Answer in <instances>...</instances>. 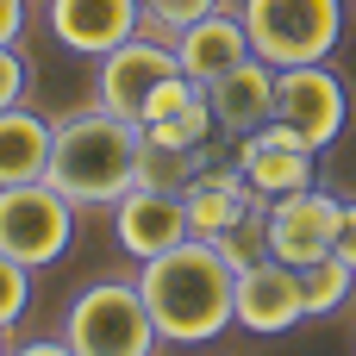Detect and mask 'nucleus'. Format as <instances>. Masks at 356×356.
<instances>
[{
	"instance_id": "f257e3e1",
	"label": "nucleus",
	"mask_w": 356,
	"mask_h": 356,
	"mask_svg": "<svg viewBox=\"0 0 356 356\" xmlns=\"http://www.w3.org/2000/svg\"><path fill=\"white\" fill-rule=\"evenodd\" d=\"M138 294L150 307V325L163 344H213L225 325H238V269L219 257L213 238H188L150 263H138Z\"/></svg>"
},
{
	"instance_id": "f03ea898",
	"label": "nucleus",
	"mask_w": 356,
	"mask_h": 356,
	"mask_svg": "<svg viewBox=\"0 0 356 356\" xmlns=\"http://www.w3.org/2000/svg\"><path fill=\"white\" fill-rule=\"evenodd\" d=\"M138 163H144V125L138 119H119L106 106L56 119L50 181L75 207H119V194L138 188Z\"/></svg>"
},
{
	"instance_id": "7ed1b4c3",
	"label": "nucleus",
	"mask_w": 356,
	"mask_h": 356,
	"mask_svg": "<svg viewBox=\"0 0 356 356\" xmlns=\"http://www.w3.org/2000/svg\"><path fill=\"white\" fill-rule=\"evenodd\" d=\"M250 50L269 69H300V63H332L344 44V0H232Z\"/></svg>"
},
{
	"instance_id": "20e7f679",
	"label": "nucleus",
	"mask_w": 356,
	"mask_h": 356,
	"mask_svg": "<svg viewBox=\"0 0 356 356\" xmlns=\"http://www.w3.org/2000/svg\"><path fill=\"white\" fill-rule=\"evenodd\" d=\"M63 338L75 356H150L163 338L150 325V307L138 294V275L131 282H88L69 313H63Z\"/></svg>"
},
{
	"instance_id": "39448f33",
	"label": "nucleus",
	"mask_w": 356,
	"mask_h": 356,
	"mask_svg": "<svg viewBox=\"0 0 356 356\" xmlns=\"http://www.w3.org/2000/svg\"><path fill=\"white\" fill-rule=\"evenodd\" d=\"M75 200L44 175V181H19V188H0V250L25 269H50L69 257L75 244Z\"/></svg>"
},
{
	"instance_id": "423d86ee",
	"label": "nucleus",
	"mask_w": 356,
	"mask_h": 356,
	"mask_svg": "<svg viewBox=\"0 0 356 356\" xmlns=\"http://www.w3.org/2000/svg\"><path fill=\"white\" fill-rule=\"evenodd\" d=\"M275 119L288 131L307 138V150H332L350 125V81L332 63H300V69H275Z\"/></svg>"
},
{
	"instance_id": "0eeeda50",
	"label": "nucleus",
	"mask_w": 356,
	"mask_h": 356,
	"mask_svg": "<svg viewBox=\"0 0 356 356\" xmlns=\"http://www.w3.org/2000/svg\"><path fill=\"white\" fill-rule=\"evenodd\" d=\"M94 63H100V69H94V106H106V113H119V119H138L144 100L181 69V63H175V44L156 38V31H138V38L113 44L106 56H94Z\"/></svg>"
},
{
	"instance_id": "6e6552de",
	"label": "nucleus",
	"mask_w": 356,
	"mask_h": 356,
	"mask_svg": "<svg viewBox=\"0 0 356 356\" xmlns=\"http://www.w3.org/2000/svg\"><path fill=\"white\" fill-rule=\"evenodd\" d=\"M338 213H344V200L325 194L319 181L300 188V194L269 200V257L288 263V269H307V263L332 257V244H338Z\"/></svg>"
},
{
	"instance_id": "1a4fd4ad",
	"label": "nucleus",
	"mask_w": 356,
	"mask_h": 356,
	"mask_svg": "<svg viewBox=\"0 0 356 356\" xmlns=\"http://www.w3.org/2000/svg\"><path fill=\"white\" fill-rule=\"evenodd\" d=\"M113 232H119V250L131 257V263H150V257H163V250H175V244H188L194 232H188V207H181V194H169V188H131V194H119V207H113Z\"/></svg>"
},
{
	"instance_id": "9d476101",
	"label": "nucleus",
	"mask_w": 356,
	"mask_h": 356,
	"mask_svg": "<svg viewBox=\"0 0 356 356\" xmlns=\"http://www.w3.org/2000/svg\"><path fill=\"white\" fill-rule=\"evenodd\" d=\"M232 307H238V325L257 332V338H282V332H294V325L307 319L300 269H288V263H275V257L238 269V294H232Z\"/></svg>"
},
{
	"instance_id": "9b49d317",
	"label": "nucleus",
	"mask_w": 356,
	"mask_h": 356,
	"mask_svg": "<svg viewBox=\"0 0 356 356\" xmlns=\"http://www.w3.org/2000/svg\"><path fill=\"white\" fill-rule=\"evenodd\" d=\"M169 44H175L181 75L200 81V88H213L219 75H232L238 63L257 56V50H250V31H244V19H238V6H219V13H207V19H194V25H181Z\"/></svg>"
},
{
	"instance_id": "f8f14e48",
	"label": "nucleus",
	"mask_w": 356,
	"mask_h": 356,
	"mask_svg": "<svg viewBox=\"0 0 356 356\" xmlns=\"http://www.w3.org/2000/svg\"><path fill=\"white\" fill-rule=\"evenodd\" d=\"M50 31L75 56H106L113 44L144 31V6L138 0H50Z\"/></svg>"
},
{
	"instance_id": "ddd939ff",
	"label": "nucleus",
	"mask_w": 356,
	"mask_h": 356,
	"mask_svg": "<svg viewBox=\"0 0 356 356\" xmlns=\"http://www.w3.org/2000/svg\"><path fill=\"white\" fill-rule=\"evenodd\" d=\"M207 100H213V125L238 144V138H250L257 125L275 119V69H269L263 56H250V63H238L232 75H219V81L207 88Z\"/></svg>"
},
{
	"instance_id": "4468645a",
	"label": "nucleus",
	"mask_w": 356,
	"mask_h": 356,
	"mask_svg": "<svg viewBox=\"0 0 356 356\" xmlns=\"http://www.w3.org/2000/svg\"><path fill=\"white\" fill-rule=\"evenodd\" d=\"M263 194L238 175V163L232 169H219V163H207L188 188H181V207H188V232L194 238H219V232H232L250 207H257Z\"/></svg>"
},
{
	"instance_id": "2eb2a0df",
	"label": "nucleus",
	"mask_w": 356,
	"mask_h": 356,
	"mask_svg": "<svg viewBox=\"0 0 356 356\" xmlns=\"http://www.w3.org/2000/svg\"><path fill=\"white\" fill-rule=\"evenodd\" d=\"M238 175H244L263 200H282V194H300V188L319 181V156L250 131V138H238Z\"/></svg>"
},
{
	"instance_id": "dca6fc26",
	"label": "nucleus",
	"mask_w": 356,
	"mask_h": 356,
	"mask_svg": "<svg viewBox=\"0 0 356 356\" xmlns=\"http://www.w3.org/2000/svg\"><path fill=\"white\" fill-rule=\"evenodd\" d=\"M50 144H56V119L31 113V106H6L0 113V188L44 181L50 175Z\"/></svg>"
},
{
	"instance_id": "f3484780",
	"label": "nucleus",
	"mask_w": 356,
	"mask_h": 356,
	"mask_svg": "<svg viewBox=\"0 0 356 356\" xmlns=\"http://www.w3.org/2000/svg\"><path fill=\"white\" fill-rule=\"evenodd\" d=\"M300 294H307V319H338L356 294V269L332 250V257H319V263L300 269Z\"/></svg>"
},
{
	"instance_id": "a211bd4d",
	"label": "nucleus",
	"mask_w": 356,
	"mask_h": 356,
	"mask_svg": "<svg viewBox=\"0 0 356 356\" xmlns=\"http://www.w3.org/2000/svg\"><path fill=\"white\" fill-rule=\"evenodd\" d=\"M144 144H169V150H207V144H213V100H207V94H194L181 113H169V119H150V125H144Z\"/></svg>"
},
{
	"instance_id": "6ab92c4d",
	"label": "nucleus",
	"mask_w": 356,
	"mask_h": 356,
	"mask_svg": "<svg viewBox=\"0 0 356 356\" xmlns=\"http://www.w3.org/2000/svg\"><path fill=\"white\" fill-rule=\"evenodd\" d=\"M213 156L207 150H169V144H144V163H138V181L144 188H169V194H181L200 169H207Z\"/></svg>"
},
{
	"instance_id": "aec40b11",
	"label": "nucleus",
	"mask_w": 356,
	"mask_h": 356,
	"mask_svg": "<svg viewBox=\"0 0 356 356\" xmlns=\"http://www.w3.org/2000/svg\"><path fill=\"white\" fill-rule=\"evenodd\" d=\"M138 6H144V31L175 38L181 25H194V19H207V13H219V6H232V0H138Z\"/></svg>"
},
{
	"instance_id": "412c9836",
	"label": "nucleus",
	"mask_w": 356,
	"mask_h": 356,
	"mask_svg": "<svg viewBox=\"0 0 356 356\" xmlns=\"http://www.w3.org/2000/svg\"><path fill=\"white\" fill-rule=\"evenodd\" d=\"M31 275H38V269H25V263H13V257L0 250V332H13V325L31 313Z\"/></svg>"
},
{
	"instance_id": "4be33fe9",
	"label": "nucleus",
	"mask_w": 356,
	"mask_h": 356,
	"mask_svg": "<svg viewBox=\"0 0 356 356\" xmlns=\"http://www.w3.org/2000/svg\"><path fill=\"white\" fill-rule=\"evenodd\" d=\"M25 94H31V56L19 44H0V113L25 106Z\"/></svg>"
},
{
	"instance_id": "5701e85b",
	"label": "nucleus",
	"mask_w": 356,
	"mask_h": 356,
	"mask_svg": "<svg viewBox=\"0 0 356 356\" xmlns=\"http://www.w3.org/2000/svg\"><path fill=\"white\" fill-rule=\"evenodd\" d=\"M332 250L356 269V200H344V213H338V244H332Z\"/></svg>"
},
{
	"instance_id": "b1692460",
	"label": "nucleus",
	"mask_w": 356,
	"mask_h": 356,
	"mask_svg": "<svg viewBox=\"0 0 356 356\" xmlns=\"http://www.w3.org/2000/svg\"><path fill=\"white\" fill-rule=\"evenodd\" d=\"M25 38V0H0V44Z\"/></svg>"
},
{
	"instance_id": "393cba45",
	"label": "nucleus",
	"mask_w": 356,
	"mask_h": 356,
	"mask_svg": "<svg viewBox=\"0 0 356 356\" xmlns=\"http://www.w3.org/2000/svg\"><path fill=\"white\" fill-rule=\"evenodd\" d=\"M6 356H75V350H69V338H25V344H13Z\"/></svg>"
},
{
	"instance_id": "a878e982",
	"label": "nucleus",
	"mask_w": 356,
	"mask_h": 356,
	"mask_svg": "<svg viewBox=\"0 0 356 356\" xmlns=\"http://www.w3.org/2000/svg\"><path fill=\"white\" fill-rule=\"evenodd\" d=\"M6 350H13V344H6V332H0V356H6Z\"/></svg>"
}]
</instances>
